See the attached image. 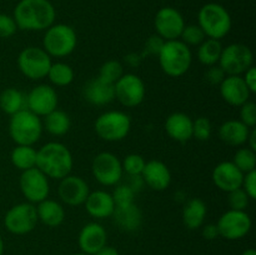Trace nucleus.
<instances>
[{
	"instance_id": "36",
	"label": "nucleus",
	"mask_w": 256,
	"mask_h": 255,
	"mask_svg": "<svg viewBox=\"0 0 256 255\" xmlns=\"http://www.w3.org/2000/svg\"><path fill=\"white\" fill-rule=\"evenodd\" d=\"M179 39L188 46H199L206 39V35L198 24H189L185 25Z\"/></svg>"
},
{
	"instance_id": "35",
	"label": "nucleus",
	"mask_w": 256,
	"mask_h": 255,
	"mask_svg": "<svg viewBox=\"0 0 256 255\" xmlns=\"http://www.w3.org/2000/svg\"><path fill=\"white\" fill-rule=\"evenodd\" d=\"M124 74V66L122 62L118 60H108L100 66L98 78L110 84H115Z\"/></svg>"
},
{
	"instance_id": "25",
	"label": "nucleus",
	"mask_w": 256,
	"mask_h": 255,
	"mask_svg": "<svg viewBox=\"0 0 256 255\" xmlns=\"http://www.w3.org/2000/svg\"><path fill=\"white\" fill-rule=\"evenodd\" d=\"M165 130L175 142H186L192 138V119L185 112H172L166 118Z\"/></svg>"
},
{
	"instance_id": "49",
	"label": "nucleus",
	"mask_w": 256,
	"mask_h": 255,
	"mask_svg": "<svg viewBox=\"0 0 256 255\" xmlns=\"http://www.w3.org/2000/svg\"><path fill=\"white\" fill-rule=\"evenodd\" d=\"M142 54H136V52H130V54L125 55L124 60L126 62V65H129L130 68H136L139 66L140 62L142 60Z\"/></svg>"
},
{
	"instance_id": "45",
	"label": "nucleus",
	"mask_w": 256,
	"mask_h": 255,
	"mask_svg": "<svg viewBox=\"0 0 256 255\" xmlns=\"http://www.w3.org/2000/svg\"><path fill=\"white\" fill-rule=\"evenodd\" d=\"M242 188L245 190L250 199H255L256 198V170L246 172L244 174V179H242Z\"/></svg>"
},
{
	"instance_id": "53",
	"label": "nucleus",
	"mask_w": 256,
	"mask_h": 255,
	"mask_svg": "<svg viewBox=\"0 0 256 255\" xmlns=\"http://www.w3.org/2000/svg\"><path fill=\"white\" fill-rule=\"evenodd\" d=\"M4 254V240H2V235H0V255Z\"/></svg>"
},
{
	"instance_id": "47",
	"label": "nucleus",
	"mask_w": 256,
	"mask_h": 255,
	"mask_svg": "<svg viewBox=\"0 0 256 255\" xmlns=\"http://www.w3.org/2000/svg\"><path fill=\"white\" fill-rule=\"evenodd\" d=\"M242 79H244L246 86L249 88L250 92H252H252H256V69L254 66L249 68V69L244 72Z\"/></svg>"
},
{
	"instance_id": "33",
	"label": "nucleus",
	"mask_w": 256,
	"mask_h": 255,
	"mask_svg": "<svg viewBox=\"0 0 256 255\" xmlns=\"http://www.w3.org/2000/svg\"><path fill=\"white\" fill-rule=\"evenodd\" d=\"M74 70L69 64L62 62H52L50 69L48 72L46 78H49L50 82L55 86H68L74 80Z\"/></svg>"
},
{
	"instance_id": "43",
	"label": "nucleus",
	"mask_w": 256,
	"mask_h": 255,
	"mask_svg": "<svg viewBox=\"0 0 256 255\" xmlns=\"http://www.w3.org/2000/svg\"><path fill=\"white\" fill-rule=\"evenodd\" d=\"M165 40L162 39V38H160L158 34L152 35V36L145 42L144 52H142V56H145V55H152V56L156 55L158 56V55L160 54V52H162Z\"/></svg>"
},
{
	"instance_id": "46",
	"label": "nucleus",
	"mask_w": 256,
	"mask_h": 255,
	"mask_svg": "<svg viewBox=\"0 0 256 255\" xmlns=\"http://www.w3.org/2000/svg\"><path fill=\"white\" fill-rule=\"evenodd\" d=\"M126 176H128V180L125 184L129 185L130 189H132L135 194L142 192V188L145 186L144 179H142V175H126Z\"/></svg>"
},
{
	"instance_id": "13",
	"label": "nucleus",
	"mask_w": 256,
	"mask_h": 255,
	"mask_svg": "<svg viewBox=\"0 0 256 255\" xmlns=\"http://www.w3.org/2000/svg\"><path fill=\"white\" fill-rule=\"evenodd\" d=\"M115 99L125 108H136L144 102L146 88L140 76L132 72L124 74L114 84Z\"/></svg>"
},
{
	"instance_id": "19",
	"label": "nucleus",
	"mask_w": 256,
	"mask_h": 255,
	"mask_svg": "<svg viewBox=\"0 0 256 255\" xmlns=\"http://www.w3.org/2000/svg\"><path fill=\"white\" fill-rule=\"evenodd\" d=\"M219 86L222 98L232 106L240 108L244 102H249L252 95L242 75H226Z\"/></svg>"
},
{
	"instance_id": "9",
	"label": "nucleus",
	"mask_w": 256,
	"mask_h": 255,
	"mask_svg": "<svg viewBox=\"0 0 256 255\" xmlns=\"http://www.w3.org/2000/svg\"><path fill=\"white\" fill-rule=\"evenodd\" d=\"M36 206L29 202L14 205L6 212L4 216V226L14 235H25L36 228Z\"/></svg>"
},
{
	"instance_id": "20",
	"label": "nucleus",
	"mask_w": 256,
	"mask_h": 255,
	"mask_svg": "<svg viewBox=\"0 0 256 255\" xmlns=\"http://www.w3.org/2000/svg\"><path fill=\"white\" fill-rule=\"evenodd\" d=\"M212 178L218 189L230 192L242 188L244 172H240L232 162H222L214 168Z\"/></svg>"
},
{
	"instance_id": "4",
	"label": "nucleus",
	"mask_w": 256,
	"mask_h": 255,
	"mask_svg": "<svg viewBox=\"0 0 256 255\" xmlns=\"http://www.w3.org/2000/svg\"><path fill=\"white\" fill-rule=\"evenodd\" d=\"M158 58L162 72L172 78L182 76L192 62V50L180 39L165 42Z\"/></svg>"
},
{
	"instance_id": "51",
	"label": "nucleus",
	"mask_w": 256,
	"mask_h": 255,
	"mask_svg": "<svg viewBox=\"0 0 256 255\" xmlns=\"http://www.w3.org/2000/svg\"><path fill=\"white\" fill-rule=\"evenodd\" d=\"M246 144H248V148H250V149L256 152V129L255 128H252V129H250Z\"/></svg>"
},
{
	"instance_id": "27",
	"label": "nucleus",
	"mask_w": 256,
	"mask_h": 255,
	"mask_svg": "<svg viewBox=\"0 0 256 255\" xmlns=\"http://www.w3.org/2000/svg\"><path fill=\"white\" fill-rule=\"evenodd\" d=\"M206 204L200 198H192L182 208V224L189 230H196L204 225L206 218Z\"/></svg>"
},
{
	"instance_id": "38",
	"label": "nucleus",
	"mask_w": 256,
	"mask_h": 255,
	"mask_svg": "<svg viewBox=\"0 0 256 255\" xmlns=\"http://www.w3.org/2000/svg\"><path fill=\"white\" fill-rule=\"evenodd\" d=\"M145 159L139 154H129L122 162V172L126 175H142L145 166Z\"/></svg>"
},
{
	"instance_id": "10",
	"label": "nucleus",
	"mask_w": 256,
	"mask_h": 255,
	"mask_svg": "<svg viewBox=\"0 0 256 255\" xmlns=\"http://www.w3.org/2000/svg\"><path fill=\"white\" fill-rule=\"evenodd\" d=\"M92 172L95 180L104 186H115L124 175L122 160L110 152H99L92 159Z\"/></svg>"
},
{
	"instance_id": "29",
	"label": "nucleus",
	"mask_w": 256,
	"mask_h": 255,
	"mask_svg": "<svg viewBox=\"0 0 256 255\" xmlns=\"http://www.w3.org/2000/svg\"><path fill=\"white\" fill-rule=\"evenodd\" d=\"M0 109L10 116L28 109L26 94L16 88H6L0 92Z\"/></svg>"
},
{
	"instance_id": "2",
	"label": "nucleus",
	"mask_w": 256,
	"mask_h": 255,
	"mask_svg": "<svg viewBox=\"0 0 256 255\" xmlns=\"http://www.w3.org/2000/svg\"><path fill=\"white\" fill-rule=\"evenodd\" d=\"M74 160L66 145L50 142L36 150V168L49 179L62 180L72 172Z\"/></svg>"
},
{
	"instance_id": "1",
	"label": "nucleus",
	"mask_w": 256,
	"mask_h": 255,
	"mask_svg": "<svg viewBox=\"0 0 256 255\" xmlns=\"http://www.w3.org/2000/svg\"><path fill=\"white\" fill-rule=\"evenodd\" d=\"M18 29L42 32L55 22L56 12L49 0H20L12 12Z\"/></svg>"
},
{
	"instance_id": "41",
	"label": "nucleus",
	"mask_w": 256,
	"mask_h": 255,
	"mask_svg": "<svg viewBox=\"0 0 256 255\" xmlns=\"http://www.w3.org/2000/svg\"><path fill=\"white\" fill-rule=\"evenodd\" d=\"M240 122L248 128H255L256 125V104L254 102H246L240 106Z\"/></svg>"
},
{
	"instance_id": "3",
	"label": "nucleus",
	"mask_w": 256,
	"mask_h": 255,
	"mask_svg": "<svg viewBox=\"0 0 256 255\" xmlns=\"http://www.w3.org/2000/svg\"><path fill=\"white\" fill-rule=\"evenodd\" d=\"M198 25L206 38L222 40L232 30V20L226 8L218 2H208L198 12Z\"/></svg>"
},
{
	"instance_id": "44",
	"label": "nucleus",
	"mask_w": 256,
	"mask_h": 255,
	"mask_svg": "<svg viewBox=\"0 0 256 255\" xmlns=\"http://www.w3.org/2000/svg\"><path fill=\"white\" fill-rule=\"evenodd\" d=\"M225 76H226V74H225L224 70L219 66V64L209 66V69L205 72L204 75L205 80H206L210 85H220L222 80L225 79Z\"/></svg>"
},
{
	"instance_id": "21",
	"label": "nucleus",
	"mask_w": 256,
	"mask_h": 255,
	"mask_svg": "<svg viewBox=\"0 0 256 255\" xmlns=\"http://www.w3.org/2000/svg\"><path fill=\"white\" fill-rule=\"evenodd\" d=\"M145 185L156 192H162L169 188L172 182V172L165 162L160 160H149L145 162L144 170L142 172Z\"/></svg>"
},
{
	"instance_id": "17",
	"label": "nucleus",
	"mask_w": 256,
	"mask_h": 255,
	"mask_svg": "<svg viewBox=\"0 0 256 255\" xmlns=\"http://www.w3.org/2000/svg\"><path fill=\"white\" fill-rule=\"evenodd\" d=\"M90 189L88 182L82 176L68 175L60 180L58 194L62 202L69 206L82 205L89 195Z\"/></svg>"
},
{
	"instance_id": "14",
	"label": "nucleus",
	"mask_w": 256,
	"mask_h": 255,
	"mask_svg": "<svg viewBox=\"0 0 256 255\" xmlns=\"http://www.w3.org/2000/svg\"><path fill=\"white\" fill-rule=\"evenodd\" d=\"M19 185L25 199L32 204H38L49 196V178L36 166L22 172Z\"/></svg>"
},
{
	"instance_id": "11",
	"label": "nucleus",
	"mask_w": 256,
	"mask_h": 255,
	"mask_svg": "<svg viewBox=\"0 0 256 255\" xmlns=\"http://www.w3.org/2000/svg\"><path fill=\"white\" fill-rule=\"evenodd\" d=\"M254 56L249 46L239 42L222 48L219 59V66L226 75H242L252 66Z\"/></svg>"
},
{
	"instance_id": "16",
	"label": "nucleus",
	"mask_w": 256,
	"mask_h": 255,
	"mask_svg": "<svg viewBox=\"0 0 256 255\" xmlns=\"http://www.w3.org/2000/svg\"><path fill=\"white\" fill-rule=\"evenodd\" d=\"M56 90L46 84H40L32 88L26 94L28 110L34 112L38 116H45L52 110L58 109Z\"/></svg>"
},
{
	"instance_id": "22",
	"label": "nucleus",
	"mask_w": 256,
	"mask_h": 255,
	"mask_svg": "<svg viewBox=\"0 0 256 255\" xmlns=\"http://www.w3.org/2000/svg\"><path fill=\"white\" fill-rule=\"evenodd\" d=\"M82 96L89 104L104 106L115 100L114 84L104 82L100 78L90 79L82 88Z\"/></svg>"
},
{
	"instance_id": "39",
	"label": "nucleus",
	"mask_w": 256,
	"mask_h": 255,
	"mask_svg": "<svg viewBox=\"0 0 256 255\" xmlns=\"http://www.w3.org/2000/svg\"><path fill=\"white\" fill-rule=\"evenodd\" d=\"M135 192L130 189L129 185L125 182H119L115 185L114 192H112V196L114 199L115 206H122V205H129L132 204L135 200Z\"/></svg>"
},
{
	"instance_id": "54",
	"label": "nucleus",
	"mask_w": 256,
	"mask_h": 255,
	"mask_svg": "<svg viewBox=\"0 0 256 255\" xmlns=\"http://www.w3.org/2000/svg\"><path fill=\"white\" fill-rule=\"evenodd\" d=\"M72 255H88V254H85V252H75V254H72Z\"/></svg>"
},
{
	"instance_id": "28",
	"label": "nucleus",
	"mask_w": 256,
	"mask_h": 255,
	"mask_svg": "<svg viewBox=\"0 0 256 255\" xmlns=\"http://www.w3.org/2000/svg\"><path fill=\"white\" fill-rule=\"evenodd\" d=\"M36 214L39 222L49 228H56L62 224L65 219V209L59 202L45 199L38 202Z\"/></svg>"
},
{
	"instance_id": "15",
	"label": "nucleus",
	"mask_w": 256,
	"mask_h": 255,
	"mask_svg": "<svg viewBox=\"0 0 256 255\" xmlns=\"http://www.w3.org/2000/svg\"><path fill=\"white\" fill-rule=\"evenodd\" d=\"M185 25L184 16L175 8L164 6L155 14V32L165 42L179 39Z\"/></svg>"
},
{
	"instance_id": "5",
	"label": "nucleus",
	"mask_w": 256,
	"mask_h": 255,
	"mask_svg": "<svg viewBox=\"0 0 256 255\" xmlns=\"http://www.w3.org/2000/svg\"><path fill=\"white\" fill-rule=\"evenodd\" d=\"M42 122L40 116L25 109L12 115L9 122V134L16 145H34L42 134Z\"/></svg>"
},
{
	"instance_id": "30",
	"label": "nucleus",
	"mask_w": 256,
	"mask_h": 255,
	"mask_svg": "<svg viewBox=\"0 0 256 255\" xmlns=\"http://www.w3.org/2000/svg\"><path fill=\"white\" fill-rule=\"evenodd\" d=\"M70 126H72L70 116L59 109L52 110V112L45 115L44 122H42V128H45L46 132L54 136L65 135L70 130Z\"/></svg>"
},
{
	"instance_id": "18",
	"label": "nucleus",
	"mask_w": 256,
	"mask_h": 255,
	"mask_svg": "<svg viewBox=\"0 0 256 255\" xmlns=\"http://www.w3.org/2000/svg\"><path fill=\"white\" fill-rule=\"evenodd\" d=\"M108 242V232L102 224L96 222H88L82 228L78 238L80 252L94 255Z\"/></svg>"
},
{
	"instance_id": "23",
	"label": "nucleus",
	"mask_w": 256,
	"mask_h": 255,
	"mask_svg": "<svg viewBox=\"0 0 256 255\" xmlns=\"http://www.w3.org/2000/svg\"><path fill=\"white\" fill-rule=\"evenodd\" d=\"M85 209L90 216L95 219H106L112 218L115 210V202L112 194L105 190L90 192L84 202Z\"/></svg>"
},
{
	"instance_id": "24",
	"label": "nucleus",
	"mask_w": 256,
	"mask_h": 255,
	"mask_svg": "<svg viewBox=\"0 0 256 255\" xmlns=\"http://www.w3.org/2000/svg\"><path fill=\"white\" fill-rule=\"evenodd\" d=\"M112 218L114 220V224L125 232H136L140 229L142 222V212L135 202L115 206Z\"/></svg>"
},
{
	"instance_id": "42",
	"label": "nucleus",
	"mask_w": 256,
	"mask_h": 255,
	"mask_svg": "<svg viewBox=\"0 0 256 255\" xmlns=\"http://www.w3.org/2000/svg\"><path fill=\"white\" fill-rule=\"evenodd\" d=\"M18 26L12 15L0 12V39H8L16 32Z\"/></svg>"
},
{
	"instance_id": "6",
	"label": "nucleus",
	"mask_w": 256,
	"mask_h": 255,
	"mask_svg": "<svg viewBox=\"0 0 256 255\" xmlns=\"http://www.w3.org/2000/svg\"><path fill=\"white\" fill-rule=\"evenodd\" d=\"M78 44L76 32L68 24H52L45 30L42 49L54 58H65L72 54Z\"/></svg>"
},
{
	"instance_id": "37",
	"label": "nucleus",
	"mask_w": 256,
	"mask_h": 255,
	"mask_svg": "<svg viewBox=\"0 0 256 255\" xmlns=\"http://www.w3.org/2000/svg\"><path fill=\"white\" fill-rule=\"evenodd\" d=\"M212 134V125L209 118L199 116L192 120V138L199 142H206Z\"/></svg>"
},
{
	"instance_id": "31",
	"label": "nucleus",
	"mask_w": 256,
	"mask_h": 255,
	"mask_svg": "<svg viewBox=\"0 0 256 255\" xmlns=\"http://www.w3.org/2000/svg\"><path fill=\"white\" fill-rule=\"evenodd\" d=\"M12 165L16 169L29 170L36 166V149L32 145H16L10 155Z\"/></svg>"
},
{
	"instance_id": "26",
	"label": "nucleus",
	"mask_w": 256,
	"mask_h": 255,
	"mask_svg": "<svg viewBox=\"0 0 256 255\" xmlns=\"http://www.w3.org/2000/svg\"><path fill=\"white\" fill-rule=\"evenodd\" d=\"M250 128L236 119L226 120L219 128L220 140L230 146H242L246 144Z\"/></svg>"
},
{
	"instance_id": "32",
	"label": "nucleus",
	"mask_w": 256,
	"mask_h": 255,
	"mask_svg": "<svg viewBox=\"0 0 256 255\" xmlns=\"http://www.w3.org/2000/svg\"><path fill=\"white\" fill-rule=\"evenodd\" d=\"M222 52V45L220 40L206 38L198 48V59L205 66H212L219 62Z\"/></svg>"
},
{
	"instance_id": "52",
	"label": "nucleus",
	"mask_w": 256,
	"mask_h": 255,
	"mask_svg": "<svg viewBox=\"0 0 256 255\" xmlns=\"http://www.w3.org/2000/svg\"><path fill=\"white\" fill-rule=\"evenodd\" d=\"M242 255H256V250L252 249V248H249V249H245L242 252Z\"/></svg>"
},
{
	"instance_id": "50",
	"label": "nucleus",
	"mask_w": 256,
	"mask_h": 255,
	"mask_svg": "<svg viewBox=\"0 0 256 255\" xmlns=\"http://www.w3.org/2000/svg\"><path fill=\"white\" fill-rule=\"evenodd\" d=\"M94 255H120V254H119V252L115 249V248L109 246V245L106 244L105 246H102V249L98 250Z\"/></svg>"
},
{
	"instance_id": "48",
	"label": "nucleus",
	"mask_w": 256,
	"mask_h": 255,
	"mask_svg": "<svg viewBox=\"0 0 256 255\" xmlns=\"http://www.w3.org/2000/svg\"><path fill=\"white\" fill-rule=\"evenodd\" d=\"M202 235L206 240H214L219 236V230H218L216 224H206L202 225Z\"/></svg>"
},
{
	"instance_id": "40",
	"label": "nucleus",
	"mask_w": 256,
	"mask_h": 255,
	"mask_svg": "<svg viewBox=\"0 0 256 255\" xmlns=\"http://www.w3.org/2000/svg\"><path fill=\"white\" fill-rule=\"evenodd\" d=\"M229 198H228V202H229L230 209L232 210H245L250 202L249 195L245 192L242 188L235 189L232 192H228Z\"/></svg>"
},
{
	"instance_id": "12",
	"label": "nucleus",
	"mask_w": 256,
	"mask_h": 255,
	"mask_svg": "<svg viewBox=\"0 0 256 255\" xmlns=\"http://www.w3.org/2000/svg\"><path fill=\"white\" fill-rule=\"evenodd\" d=\"M252 218L245 210L229 209L219 218L216 222L219 236L226 240H239L252 230Z\"/></svg>"
},
{
	"instance_id": "7",
	"label": "nucleus",
	"mask_w": 256,
	"mask_h": 255,
	"mask_svg": "<svg viewBox=\"0 0 256 255\" xmlns=\"http://www.w3.org/2000/svg\"><path fill=\"white\" fill-rule=\"evenodd\" d=\"M94 129L98 136L105 142H120L129 135L132 120L126 112L120 110H109L96 118Z\"/></svg>"
},
{
	"instance_id": "34",
	"label": "nucleus",
	"mask_w": 256,
	"mask_h": 255,
	"mask_svg": "<svg viewBox=\"0 0 256 255\" xmlns=\"http://www.w3.org/2000/svg\"><path fill=\"white\" fill-rule=\"evenodd\" d=\"M238 169L242 172L246 174V172H252L256 168V152L252 150L250 148H240L236 152H235L234 158L232 160Z\"/></svg>"
},
{
	"instance_id": "8",
	"label": "nucleus",
	"mask_w": 256,
	"mask_h": 255,
	"mask_svg": "<svg viewBox=\"0 0 256 255\" xmlns=\"http://www.w3.org/2000/svg\"><path fill=\"white\" fill-rule=\"evenodd\" d=\"M16 62L22 74L28 79L42 80L46 78L52 56L42 48L28 46L20 52Z\"/></svg>"
}]
</instances>
